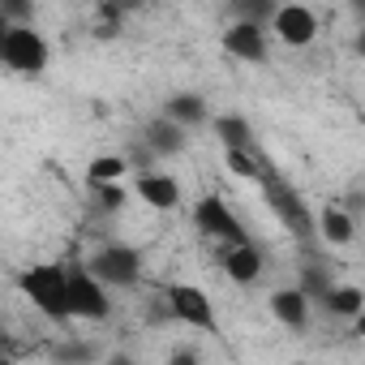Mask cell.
<instances>
[{"label":"cell","mask_w":365,"mask_h":365,"mask_svg":"<svg viewBox=\"0 0 365 365\" xmlns=\"http://www.w3.org/2000/svg\"><path fill=\"white\" fill-rule=\"evenodd\" d=\"M125 172H129V159H120V155H99V159H91L86 180H91V185H103V180H120Z\"/></svg>","instance_id":"19"},{"label":"cell","mask_w":365,"mask_h":365,"mask_svg":"<svg viewBox=\"0 0 365 365\" xmlns=\"http://www.w3.org/2000/svg\"><path fill=\"white\" fill-rule=\"evenodd\" d=\"M331 284H335V275H331V267H327L322 258H309V262L301 267V288L309 292V301H314V305H322V301H327Z\"/></svg>","instance_id":"17"},{"label":"cell","mask_w":365,"mask_h":365,"mask_svg":"<svg viewBox=\"0 0 365 365\" xmlns=\"http://www.w3.org/2000/svg\"><path fill=\"white\" fill-rule=\"evenodd\" d=\"M194 224H198L207 237L224 241V245H241V241H250V232L241 228V220L228 211V202H224L220 194H207V198H198V207H194Z\"/></svg>","instance_id":"5"},{"label":"cell","mask_w":365,"mask_h":365,"mask_svg":"<svg viewBox=\"0 0 365 365\" xmlns=\"http://www.w3.org/2000/svg\"><path fill=\"white\" fill-rule=\"evenodd\" d=\"M271 22H275L279 43H288V48H309V43L318 39V18H314V9H305V5H279Z\"/></svg>","instance_id":"9"},{"label":"cell","mask_w":365,"mask_h":365,"mask_svg":"<svg viewBox=\"0 0 365 365\" xmlns=\"http://www.w3.org/2000/svg\"><path fill=\"white\" fill-rule=\"evenodd\" d=\"M168 305H172V318L190 322V327H202V331H215V305L207 301L202 288H194V284H172L168 288Z\"/></svg>","instance_id":"7"},{"label":"cell","mask_w":365,"mask_h":365,"mask_svg":"<svg viewBox=\"0 0 365 365\" xmlns=\"http://www.w3.org/2000/svg\"><path fill=\"white\" fill-rule=\"evenodd\" d=\"M262 198H267V207L279 215V224H284L297 241H314V237H318V220L309 215L305 198L288 185L279 172H267V168H262Z\"/></svg>","instance_id":"2"},{"label":"cell","mask_w":365,"mask_h":365,"mask_svg":"<svg viewBox=\"0 0 365 365\" xmlns=\"http://www.w3.org/2000/svg\"><path fill=\"white\" fill-rule=\"evenodd\" d=\"M95 190V207H103V211H120L125 207V185L120 180H103V185H91Z\"/></svg>","instance_id":"22"},{"label":"cell","mask_w":365,"mask_h":365,"mask_svg":"<svg viewBox=\"0 0 365 365\" xmlns=\"http://www.w3.org/2000/svg\"><path fill=\"white\" fill-rule=\"evenodd\" d=\"M322 309H327V314H335V318H356V314L365 309V292H361L356 284H331V292H327Z\"/></svg>","instance_id":"16"},{"label":"cell","mask_w":365,"mask_h":365,"mask_svg":"<svg viewBox=\"0 0 365 365\" xmlns=\"http://www.w3.org/2000/svg\"><path fill=\"white\" fill-rule=\"evenodd\" d=\"M352 5V14H361V22H365V0H348Z\"/></svg>","instance_id":"28"},{"label":"cell","mask_w":365,"mask_h":365,"mask_svg":"<svg viewBox=\"0 0 365 365\" xmlns=\"http://www.w3.org/2000/svg\"><path fill=\"white\" fill-rule=\"evenodd\" d=\"M344 207H348L352 215H365V194H361V190H352V194L344 198Z\"/></svg>","instance_id":"24"},{"label":"cell","mask_w":365,"mask_h":365,"mask_svg":"<svg viewBox=\"0 0 365 365\" xmlns=\"http://www.w3.org/2000/svg\"><path fill=\"white\" fill-rule=\"evenodd\" d=\"M138 198L155 211H176L180 207V180L163 172H142L138 176Z\"/></svg>","instance_id":"11"},{"label":"cell","mask_w":365,"mask_h":365,"mask_svg":"<svg viewBox=\"0 0 365 365\" xmlns=\"http://www.w3.org/2000/svg\"><path fill=\"white\" fill-rule=\"evenodd\" d=\"M309 292L297 284V288H275L271 292V314L288 327V331H305L309 327Z\"/></svg>","instance_id":"10"},{"label":"cell","mask_w":365,"mask_h":365,"mask_svg":"<svg viewBox=\"0 0 365 365\" xmlns=\"http://www.w3.org/2000/svg\"><path fill=\"white\" fill-rule=\"evenodd\" d=\"M224 52H228V56H237V61L262 65V61H267V31H262V22L232 18V22H228V31H224Z\"/></svg>","instance_id":"8"},{"label":"cell","mask_w":365,"mask_h":365,"mask_svg":"<svg viewBox=\"0 0 365 365\" xmlns=\"http://www.w3.org/2000/svg\"><path fill=\"white\" fill-rule=\"evenodd\" d=\"M0 56H5V65L14 73H43L48 61H52V48L35 26H5V35H0Z\"/></svg>","instance_id":"3"},{"label":"cell","mask_w":365,"mask_h":365,"mask_svg":"<svg viewBox=\"0 0 365 365\" xmlns=\"http://www.w3.org/2000/svg\"><path fill=\"white\" fill-rule=\"evenodd\" d=\"M108 288H133L138 279H142V258H138V250H129V245H103V250H95V258L86 262Z\"/></svg>","instance_id":"4"},{"label":"cell","mask_w":365,"mask_h":365,"mask_svg":"<svg viewBox=\"0 0 365 365\" xmlns=\"http://www.w3.org/2000/svg\"><path fill=\"white\" fill-rule=\"evenodd\" d=\"M215 133L224 146H250V120L228 112V116H215Z\"/></svg>","instance_id":"20"},{"label":"cell","mask_w":365,"mask_h":365,"mask_svg":"<svg viewBox=\"0 0 365 365\" xmlns=\"http://www.w3.org/2000/svg\"><path fill=\"white\" fill-rule=\"evenodd\" d=\"M108 284L86 267V271H73L69 275V297H73V318H86V322H103L112 314V301L103 292Z\"/></svg>","instance_id":"6"},{"label":"cell","mask_w":365,"mask_h":365,"mask_svg":"<svg viewBox=\"0 0 365 365\" xmlns=\"http://www.w3.org/2000/svg\"><path fill=\"white\" fill-rule=\"evenodd\" d=\"M224 163L232 176H245V180H262V163L250 146H224Z\"/></svg>","instance_id":"18"},{"label":"cell","mask_w":365,"mask_h":365,"mask_svg":"<svg viewBox=\"0 0 365 365\" xmlns=\"http://www.w3.org/2000/svg\"><path fill=\"white\" fill-rule=\"evenodd\" d=\"M318 237H322L327 245H352V237H356V215H352L344 202L327 207V211L318 215Z\"/></svg>","instance_id":"14"},{"label":"cell","mask_w":365,"mask_h":365,"mask_svg":"<svg viewBox=\"0 0 365 365\" xmlns=\"http://www.w3.org/2000/svg\"><path fill=\"white\" fill-rule=\"evenodd\" d=\"M279 9V0H228V14L245 22H271Z\"/></svg>","instance_id":"21"},{"label":"cell","mask_w":365,"mask_h":365,"mask_svg":"<svg viewBox=\"0 0 365 365\" xmlns=\"http://www.w3.org/2000/svg\"><path fill=\"white\" fill-rule=\"evenodd\" d=\"M56 356H91V348H61Z\"/></svg>","instance_id":"27"},{"label":"cell","mask_w":365,"mask_h":365,"mask_svg":"<svg viewBox=\"0 0 365 365\" xmlns=\"http://www.w3.org/2000/svg\"><path fill=\"white\" fill-rule=\"evenodd\" d=\"M352 52L365 61V22H361V31H356V39H352Z\"/></svg>","instance_id":"25"},{"label":"cell","mask_w":365,"mask_h":365,"mask_svg":"<svg viewBox=\"0 0 365 365\" xmlns=\"http://www.w3.org/2000/svg\"><path fill=\"white\" fill-rule=\"evenodd\" d=\"M224 275L232 284H254L262 275V250L254 241H241V245H228L224 250Z\"/></svg>","instance_id":"12"},{"label":"cell","mask_w":365,"mask_h":365,"mask_svg":"<svg viewBox=\"0 0 365 365\" xmlns=\"http://www.w3.org/2000/svg\"><path fill=\"white\" fill-rule=\"evenodd\" d=\"M163 116H172L176 125L194 129V125L207 120V99H202V95H190V91H180V95H172V99L163 103Z\"/></svg>","instance_id":"15"},{"label":"cell","mask_w":365,"mask_h":365,"mask_svg":"<svg viewBox=\"0 0 365 365\" xmlns=\"http://www.w3.org/2000/svg\"><path fill=\"white\" fill-rule=\"evenodd\" d=\"M352 335H361V339H365V309H361V314L352 318Z\"/></svg>","instance_id":"26"},{"label":"cell","mask_w":365,"mask_h":365,"mask_svg":"<svg viewBox=\"0 0 365 365\" xmlns=\"http://www.w3.org/2000/svg\"><path fill=\"white\" fill-rule=\"evenodd\" d=\"M185 125H176L172 116H155V120H146V146L155 150V155H180L185 150Z\"/></svg>","instance_id":"13"},{"label":"cell","mask_w":365,"mask_h":365,"mask_svg":"<svg viewBox=\"0 0 365 365\" xmlns=\"http://www.w3.org/2000/svg\"><path fill=\"white\" fill-rule=\"evenodd\" d=\"M22 292L31 297V305L39 314H48L52 322H65L73 318V297H69V271L56 267V262H43V267H31L18 275Z\"/></svg>","instance_id":"1"},{"label":"cell","mask_w":365,"mask_h":365,"mask_svg":"<svg viewBox=\"0 0 365 365\" xmlns=\"http://www.w3.org/2000/svg\"><path fill=\"white\" fill-rule=\"evenodd\" d=\"M0 18L9 26H26L35 18V0H0Z\"/></svg>","instance_id":"23"}]
</instances>
